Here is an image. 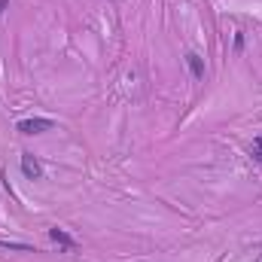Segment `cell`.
<instances>
[{
	"mask_svg": "<svg viewBox=\"0 0 262 262\" xmlns=\"http://www.w3.org/2000/svg\"><path fill=\"white\" fill-rule=\"evenodd\" d=\"M244 49V34H235V52Z\"/></svg>",
	"mask_w": 262,
	"mask_h": 262,
	"instance_id": "8992f818",
	"label": "cell"
},
{
	"mask_svg": "<svg viewBox=\"0 0 262 262\" xmlns=\"http://www.w3.org/2000/svg\"><path fill=\"white\" fill-rule=\"evenodd\" d=\"M186 67H189V73H192V77L195 80H204V58L198 55V52H186Z\"/></svg>",
	"mask_w": 262,
	"mask_h": 262,
	"instance_id": "3957f363",
	"label": "cell"
},
{
	"mask_svg": "<svg viewBox=\"0 0 262 262\" xmlns=\"http://www.w3.org/2000/svg\"><path fill=\"white\" fill-rule=\"evenodd\" d=\"M7 10H10V0H0V16H4Z\"/></svg>",
	"mask_w": 262,
	"mask_h": 262,
	"instance_id": "52a82bcc",
	"label": "cell"
},
{
	"mask_svg": "<svg viewBox=\"0 0 262 262\" xmlns=\"http://www.w3.org/2000/svg\"><path fill=\"white\" fill-rule=\"evenodd\" d=\"M49 238H52L61 250H73V247H77V241H73L64 229H58V226H55V229H49Z\"/></svg>",
	"mask_w": 262,
	"mask_h": 262,
	"instance_id": "277c9868",
	"label": "cell"
},
{
	"mask_svg": "<svg viewBox=\"0 0 262 262\" xmlns=\"http://www.w3.org/2000/svg\"><path fill=\"white\" fill-rule=\"evenodd\" d=\"M250 159H253V162H262V137H256V140L250 143Z\"/></svg>",
	"mask_w": 262,
	"mask_h": 262,
	"instance_id": "5b68a950",
	"label": "cell"
},
{
	"mask_svg": "<svg viewBox=\"0 0 262 262\" xmlns=\"http://www.w3.org/2000/svg\"><path fill=\"white\" fill-rule=\"evenodd\" d=\"M55 122L52 119H46V116H34V119H22L16 128L22 131V134H43V131H49Z\"/></svg>",
	"mask_w": 262,
	"mask_h": 262,
	"instance_id": "6da1fadb",
	"label": "cell"
},
{
	"mask_svg": "<svg viewBox=\"0 0 262 262\" xmlns=\"http://www.w3.org/2000/svg\"><path fill=\"white\" fill-rule=\"evenodd\" d=\"M22 174L28 180H43V165L37 162L31 153H22Z\"/></svg>",
	"mask_w": 262,
	"mask_h": 262,
	"instance_id": "7a4b0ae2",
	"label": "cell"
}]
</instances>
